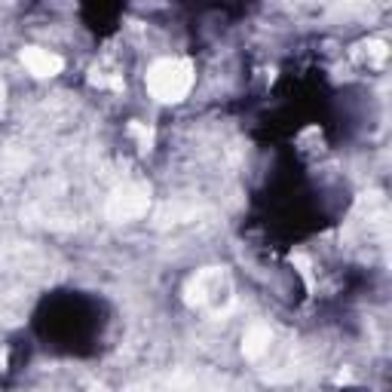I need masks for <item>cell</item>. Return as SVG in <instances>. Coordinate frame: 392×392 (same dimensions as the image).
I'll list each match as a JSON object with an SVG mask.
<instances>
[{
	"label": "cell",
	"mask_w": 392,
	"mask_h": 392,
	"mask_svg": "<svg viewBox=\"0 0 392 392\" xmlns=\"http://www.w3.org/2000/svg\"><path fill=\"white\" fill-rule=\"evenodd\" d=\"M193 86V64L188 59H160L147 71V92L156 101H181Z\"/></svg>",
	"instance_id": "6da1fadb"
},
{
	"label": "cell",
	"mask_w": 392,
	"mask_h": 392,
	"mask_svg": "<svg viewBox=\"0 0 392 392\" xmlns=\"http://www.w3.org/2000/svg\"><path fill=\"white\" fill-rule=\"evenodd\" d=\"M147 202H151V193L142 184H123L108 202V218L110 221H132L142 218L147 212Z\"/></svg>",
	"instance_id": "7a4b0ae2"
},
{
	"label": "cell",
	"mask_w": 392,
	"mask_h": 392,
	"mask_svg": "<svg viewBox=\"0 0 392 392\" xmlns=\"http://www.w3.org/2000/svg\"><path fill=\"white\" fill-rule=\"evenodd\" d=\"M193 292V301L196 304H212V306H221V301H230V285H227V276L221 270H205L193 279L190 285Z\"/></svg>",
	"instance_id": "3957f363"
},
{
	"label": "cell",
	"mask_w": 392,
	"mask_h": 392,
	"mask_svg": "<svg viewBox=\"0 0 392 392\" xmlns=\"http://www.w3.org/2000/svg\"><path fill=\"white\" fill-rule=\"evenodd\" d=\"M22 62L34 77H55V74H62V68H64L62 55H55L50 50H40V46H28V50L22 52Z\"/></svg>",
	"instance_id": "277c9868"
},
{
	"label": "cell",
	"mask_w": 392,
	"mask_h": 392,
	"mask_svg": "<svg viewBox=\"0 0 392 392\" xmlns=\"http://www.w3.org/2000/svg\"><path fill=\"white\" fill-rule=\"evenodd\" d=\"M270 340H273V334H270L267 325H251L246 331V338H242V352H246V359H260L270 350Z\"/></svg>",
	"instance_id": "5b68a950"
},
{
	"label": "cell",
	"mask_w": 392,
	"mask_h": 392,
	"mask_svg": "<svg viewBox=\"0 0 392 392\" xmlns=\"http://www.w3.org/2000/svg\"><path fill=\"white\" fill-rule=\"evenodd\" d=\"M129 135H132L135 142L144 147V151L154 144V132H151V129H147L144 123H129Z\"/></svg>",
	"instance_id": "8992f818"
}]
</instances>
